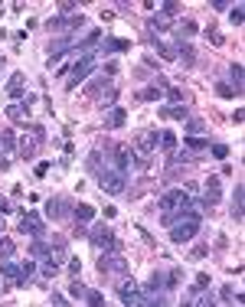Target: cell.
Returning a JSON list of instances; mask_svg holds the SVG:
<instances>
[{"mask_svg": "<svg viewBox=\"0 0 245 307\" xmlns=\"http://www.w3.org/2000/svg\"><path fill=\"white\" fill-rule=\"evenodd\" d=\"M98 271L102 275H128V258H124L121 252H105L102 258H98Z\"/></svg>", "mask_w": 245, "mask_h": 307, "instance_id": "obj_7", "label": "cell"}, {"mask_svg": "<svg viewBox=\"0 0 245 307\" xmlns=\"http://www.w3.org/2000/svg\"><path fill=\"white\" fill-rule=\"evenodd\" d=\"M222 196V186H219V177H209L206 180V190H203V203L206 206H216Z\"/></svg>", "mask_w": 245, "mask_h": 307, "instance_id": "obj_14", "label": "cell"}, {"mask_svg": "<svg viewBox=\"0 0 245 307\" xmlns=\"http://www.w3.org/2000/svg\"><path fill=\"white\" fill-rule=\"evenodd\" d=\"M105 46H111V53H124V49H131L128 39H105Z\"/></svg>", "mask_w": 245, "mask_h": 307, "instance_id": "obj_40", "label": "cell"}, {"mask_svg": "<svg viewBox=\"0 0 245 307\" xmlns=\"http://www.w3.org/2000/svg\"><path fill=\"white\" fill-rule=\"evenodd\" d=\"M200 222H203L200 213H193V209H183V213H180L177 219L170 222V242H177V245L190 242L193 235L200 232Z\"/></svg>", "mask_w": 245, "mask_h": 307, "instance_id": "obj_2", "label": "cell"}, {"mask_svg": "<svg viewBox=\"0 0 245 307\" xmlns=\"http://www.w3.org/2000/svg\"><path fill=\"white\" fill-rule=\"evenodd\" d=\"M10 209H13V206H10V199L0 196V213H10Z\"/></svg>", "mask_w": 245, "mask_h": 307, "instance_id": "obj_48", "label": "cell"}, {"mask_svg": "<svg viewBox=\"0 0 245 307\" xmlns=\"http://www.w3.org/2000/svg\"><path fill=\"white\" fill-rule=\"evenodd\" d=\"M229 20H232L235 26H242L245 23V7L242 4H235V7H229Z\"/></svg>", "mask_w": 245, "mask_h": 307, "instance_id": "obj_32", "label": "cell"}, {"mask_svg": "<svg viewBox=\"0 0 245 307\" xmlns=\"http://www.w3.org/2000/svg\"><path fill=\"white\" fill-rule=\"evenodd\" d=\"M160 118H173V121H186V118H190V111H186V105H170V108H160Z\"/></svg>", "mask_w": 245, "mask_h": 307, "instance_id": "obj_17", "label": "cell"}, {"mask_svg": "<svg viewBox=\"0 0 245 307\" xmlns=\"http://www.w3.org/2000/svg\"><path fill=\"white\" fill-rule=\"evenodd\" d=\"M69 271H72V278L82 275V262H79V258H72V262H69Z\"/></svg>", "mask_w": 245, "mask_h": 307, "instance_id": "obj_44", "label": "cell"}, {"mask_svg": "<svg viewBox=\"0 0 245 307\" xmlns=\"http://www.w3.org/2000/svg\"><path fill=\"white\" fill-rule=\"evenodd\" d=\"M88 242H92V245L98 248V252H115L118 248V242H115V232H111L108 226H95V229H88V235H85Z\"/></svg>", "mask_w": 245, "mask_h": 307, "instance_id": "obj_8", "label": "cell"}, {"mask_svg": "<svg viewBox=\"0 0 245 307\" xmlns=\"http://www.w3.org/2000/svg\"><path fill=\"white\" fill-rule=\"evenodd\" d=\"M72 216H75V222H82V226H85V222H92L95 219V209L92 206H85V203H79L72 209Z\"/></svg>", "mask_w": 245, "mask_h": 307, "instance_id": "obj_23", "label": "cell"}, {"mask_svg": "<svg viewBox=\"0 0 245 307\" xmlns=\"http://www.w3.org/2000/svg\"><path fill=\"white\" fill-rule=\"evenodd\" d=\"M0 232H4V229H0Z\"/></svg>", "mask_w": 245, "mask_h": 307, "instance_id": "obj_50", "label": "cell"}, {"mask_svg": "<svg viewBox=\"0 0 245 307\" xmlns=\"http://www.w3.org/2000/svg\"><path fill=\"white\" fill-rule=\"evenodd\" d=\"M46 216H49V219H62V216H66V203H62L59 196L46 199Z\"/></svg>", "mask_w": 245, "mask_h": 307, "instance_id": "obj_20", "label": "cell"}, {"mask_svg": "<svg viewBox=\"0 0 245 307\" xmlns=\"http://www.w3.org/2000/svg\"><path fill=\"white\" fill-rule=\"evenodd\" d=\"M85 23V17H82V13H75V17H53L46 23V30L49 33H56V36H59V33H69V30H79V26Z\"/></svg>", "mask_w": 245, "mask_h": 307, "instance_id": "obj_9", "label": "cell"}, {"mask_svg": "<svg viewBox=\"0 0 245 307\" xmlns=\"http://www.w3.org/2000/svg\"><path fill=\"white\" fill-rule=\"evenodd\" d=\"M190 199H193V190H190V186H180V190H167L164 196H160V219L170 226V222L177 219L183 209H190Z\"/></svg>", "mask_w": 245, "mask_h": 307, "instance_id": "obj_1", "label": "cell"}, {"mask_svg": "<svg viewBox=\"0 0 245 307\" xmlns=\"http://www.w3.org/2000/svg\"><path fill=\"white\" fill-rule=\"evenodd\" d=\"M180 281H183V271H180V268H173L170 275H164V288H167V291L180 288Z\"/></svg>", "mask_w": 245, "mask_h": 307, "instance_id": "obj_28", "label": "cell"}, {"mask_svg": "<svg viewBox=\"0 0 245 307\" xmlns=\"http://www.w3.org/2000/svg\"><path fill=\"white\" fill-rule=\"evenodd\" d=\"M209 157L226 160V157H229V147H226V144H209Z\"/></svg>", "mask_w": 245, "mask_h": 307, "instance_id": "obj_38", "label": "cell"}, {"mask_svg": "<svg viewBox=\"0 0 245 307\" xmlns=\"http://www.w3.org/2000/svg\"><path fill=\"white\" fill-rule=\"evenodd\" d=\"M7 170H10V160H7V157H0V173H7Z\"/></svg>", "mask_w": 245, "mask_h": 307, "instance_id": "obj_49", "label": "cell"}, {"mask_svg": "<svg viewBox=\"0 0 245 307\" xmlns=\"http://www.w3.org/2000/svg\"><path fill=\"white\" fill-rule=\"evenodd\" d=\"M209 284H213V281H209V275H196V284H193V291H196V288H209Z\"/></svg>", "mask_w": 245, "mask_h": 307, "instance_id": "obj_45", "label": "cell"}, {"mask_svg": "<svg viewBox=\"0 0 245 307\" xmlns=\"http://www.w3.org/2000/svg\"><path fill=\"white\" fill-rule=\"evenodd\" d=\"M20 232H23V235H33V239H43L46 226H43V219H39L36 213H26L23 219H20Z\"/></svg>", "mask_w": 245, "mask_h": 307, "instance_id": "obj_10", "label": "cell"}, {"mask_svg": "<svg viewBox=\"0 0 245 307\" xmlns=\"http://www.w3.org/2000/svg\"><path fill=\"white\" fill-rule=\"evenodd\" d=\"M85 304H92V307H102L105 304V294L102 291H85V297H82Z\"/></svg>", "mask_w": 245, "mask_h": 307, "instance_id": "obj_37", "label": "cell"}, {"mask_svg": "<svg viewBox=\"0 0 245 307\" xmlns=\"http://www.w3.org/2000/svg\"><path fill=\"white\" fill-rule=\"evenodd\" d=\"M124 121H128V111H124V108H111L108 118H105L108 128H124Z\"/></svg>", "mask_w": 245, "mask_h": 307, "instance_id": "obj_18", "label": "cell"}, {"mask_svg": "<svg viewBox=\"0 0 245 307\" xmlns=\"http://www.w3.org/2000/svg\"><path fill=\"white\" fill-rule=\"evenodd\" d=\"M26 115H30V108H26L23 101L20 105H7V118H26Z\"/></svg>", "mask_w": 245, "mask_h": 307, "instance_id": "obj_34", "label": "cell"}, {"mask_svg": "<svg viewBox=\"0 0 245 307\" xmlns=\"http://www.w3.org/2000/svg\"><path fill=\"white\" fill-rule=\"evenodd\" d=\"M69 294H72V297H79V301H82V297H85V284H82L79 278H75V281L69 284Z\"/></svg>", "mask_w": 245, "mask_h": 307, "instance_id": "obj_41", "label": "cell"}, {"mask_svg": "<svg viewBox=\"0 0 245 307\" xmlns=\"http://www.w3.org/2000/svg\"><path fill=\"white\" fill-rule=\"evenodd\" d=\"M196 30H200V26H196L193 20H183V23L177 26V46H180V43H186V39H190Z\"/></svg>", "mask_w": 245, "mask_h": 307, "instance_id": "obj_21", "label": "cell"}, {"mask_svg": "<svg viewBox=\"0 0 245 307\" xmlns=\"http://www.w3.org/2000/svg\"><path fill=\"white\" fill-rule=\"evenodd\" d=\"M203 131H206V124H203L200 118H186V128H183V134L196 137V134H203Z\"/></svg>", "mask_w": 245, "mask_h": 307, "instance_id": "obj_29", "label": "cell"}, {"mask_svg": "<svg viewBox=\"0 0 245 307\" xmlns=\"http://www.w3.org/2000/svg\"><path fill=\"white\" fill-rule=\"evenodd\" d=\"M206 36L213 39V43H222V33H219V30H213V26H209V30H206Z\"/></svg>", "mask_w": 245, "mask_h": 307, "instance_id": "obj_47", "label": "cell"}, {"mask_svg": "<svg viewBox=\"0 0 245 307\" xmlns=\"http://www.w3.org/2000/svg\"><path fill=\"white\" fill-rule=\"evenodd\" d=\"M160 147L167 154H173L177 150V134H173V131H164V134H160Z\"/></svg>", "mask_w": 245, "mask_h": 307, "instance_id": "obj_31", "label": "cell"}, {"mask_svg": "<svg viewBox=\"0 0 245 307\" xmlns=\"http://www.w3.org/2000/svg\"><path fill=\"white\" fill-rule=\"evenodd\" d=\"M232 216L235 222H242V183H235V193H232Z\"/></svg>", "mask_w": 245, "mask_h": 307, "instance_id": "obj_27", "label": "cell"}, {"mask_svg": "<svg viewBox=\"0 0 245 307\" xmlns=\"http://www.w3.org/2000/svg\"><path fill=\"white\" fill-rule=\"evenodd\" d=\"M17 255V245H13V239H0V258H13Z\"/></svg>", "mask_w": 245, "mask_h": 307, "instance_id": "obj_36", "label": "cell"}, {"mask_svg": "<svg viewBox=\"0 0 245 307\" xmlns=\"http://www.w3.org/2000/svg\"><path fill=\"white\" fill-rule=\"evenodd\" d=\"M167 98L170 101H183V92H180V88H167Z\"/></svg>", "mask_w": 245, "mask_h": 307, "instance_id": "obj_46", "label": "cell"}, {"mask_svg": "<svg viewBox=\"0 0 245 307\" xmlns=\"http://www.w3.org/2000/svg\"><path fill=\"white\" fill-rule=\"evenodd\" d=\"M62 271V262L59 258H49V262H43V278H56Z\"/></svg>", "mask_w": 245, "mask_h": 307, "instance_id": "obj_30", "label": "cell"}, {"mask_svg": "<svg viewBox=\"0 0 245 307\" xmlns=\"http://www.w3.org/2000/svg\"><path fill=\"white\" fill-rule=\"evenodd\" d=\"M0 275H4L7 288H20V265L13 262V258H4V262H0Z\"/></svg>", "mask_w": 245, "mask_h": 307, "instance_id": "obj_11", "label": "cell"}, {"mask_svg": "<svg viewBox=\"0 0 245 307\" xmlns=\"http://www.w3.org/2000/svg\"><path fill=\"white\" fill-rule=\"evenodd\" d=\"M49 252H53V245H46V242H33L30 245V258H43Z\"/></svg>", "mask_w": 245, "mask_h": 307, "instance_id": "obj_33", "label": "cell"}, {"mask_svg": "<svg viewBox=\"0 0 245 307\" xmlns=\"http://www.w3.org/2000/svg\"><path fill=\"white\" fill-rule=\"evenodd\" d=\"M98 186H102V193H111V196H118V193H124V186H128V173L115 170V167H105V170H98Z\"/></svg>", "mask_w": 245, "mask_h": 307, "instance_id": "obj_3", "label": "cell"}, {"mask_svg": "<svg viewBox=\"0 0 245 307\" xmlns=\"http://www.w3.org/2000/svg\"><path fill=\"white\" fill-rule=\"evenodd\" d=\"M134 167V147H115V170L128 173Z\"/></svg>", "mask_w": 245, "mask_h": 307, "instance_id": "obj_12", "label": "cell"}, {"mask_svg": "<svg viewBox=\"0 0 245 307\" xmlns=\"http://www.w3.org/2000/svg\"><path fill=\"white\" fill-rule=\"evenodd\" d=\"M17 150V134H13V131H0V154H13Z\"/></svg>", "mask_w": 245, "mask_h": 307, "instance_id": "obj_19", "label": "cell"}, {"mask_svg": "<svg viewBox=\"0 0 245 307\" xmlns=\"http://www.w3.org/2000/svg\"><path fill=\"white\" fill-rule=\"evenodd\" d=\"M95 66H98V59H95V53H85V56H82V59H79V62H75V66H72V69H69V75H72V79H69V82H66V88H75V85H79V82H85V79H88V75H92V72H95Z\"/></svg>", "mask_w": 245, "mask_h": 307, "instance_id": "obj_5", "label": "cell"}, {"mask_svg": "<svg viewBox=\"0 0 245 307\" xmlns=\"http://www.w3.org/2000/svg\"><path fill=\"white\" fill-rule=\"evenodd\" d=\"M33 275H36V265H33L30 258H26V262H20V288H26V281H30Z\"/></svg>", "mask_w": 245, "mask_h": 307, "instance_id": "obj_26", "label": "cell"}, {"mask_svg": "<svg viewBox=\"0 0 245 307\" xmlns=\"http://www.w3.org/2000/svg\"><path fill=\"white\" fill-rule=\"evenodd\" d=\"M219 297H222V304H232V301H235V304H242V294H235V291L229 288V284L222 288V294H219Z\"/></svg>", "mask_w": 245, "mask_h": 307, "instance_id": "obj_39", "label": "cell"}, {"mask_svg": "<svg viewBox=\"0 0 245 307\" xmlns=\"http://www.w3.org/2000/svg\"><path fill=\"white\" fill-rule=\"evenodd\" d=\"M206 255H209V245H196L190 258H196V262H200V258H206Z\"/></svg>", "mask_w": 245, "mask_h": 307, "instance_id": "obj_43", "label": "cell"}, {"mask_svg": "<svg viewBox=\"0 0 245 307\" xmlns=\"http://www.w3.org/2000/svg\"><path fill=\"white\" fill-rule=\"evenodd\" d=\"M183 147H186V150L203 154V150H209V141H203V137H190V134H183Z\"/></svg>", "mask_w": 245, "mask_h": 307, "instance_id": "obj_24", "label": "cell"}, {"mask_svg": "<svg viewBox=\"0 0 245 307\" xmlns=\"http://www.w3.org/2000/svg\"><path fill=\"white\" fill-rule=\"evenodd\" d=\"M147 26H151V30H157V33H167L173 23H170V17H164V13H154V17L147 20Z\"/></svg>", "mask_w": 245, "mask_h": 307, "instance_id": "obj_22", "label": "cell"}, {"mask_svg": "<svg viewBox=\"0 0 245 307\" xmlns=\"http://www.w3.org/2000/svg\"><path fill=\"white\" fill-rule=\"evenodd\" d=\"M69 49H75L72 36H59V39H49V59H59V56H62V53H69Z\"/></svg>", "mask_w": 245, "mask_h": 307, "instance_id": "obj_15", "label": "cell"}, {"mask_svg": "<svg viewBox=\"0 0 245 307\" xmlns=\"http://www.w3.org/2000/svg\"><path fill=\"white\" fill-rule=\"evenodd\" d=\"M43 141H46V131L39 128V124H30V137L23 134V137L17 141V150H20V157H23V160H33Z\"/></svg>", "mask_w": 245, "mask_h": 307, "instance_id": "obj_4", "label": "cell"}, {"mask_svg": "<svg viewBox=\"0 0 245 307\" xmlns=\"http://www.w3.org/2000/svg\"><path fill=\"white\" fill-rule=\"evenodd\" d=\"M23 88H26V75L23 72H13L10 82H7V95H10L13 101H23Z\"/></svg>", "mask_w": 245, "mask_h": 307, "instance_id": "obj_13", "label": "cell"}, {"mask_svg": "<svg viewBox=\"0 0 245 307\" xmlns=\"http://www.w3.org/2000/svg\"><path fill=\"white\" fill-rule=\"evenodd\" d=\"M118 297H121L124 307H144V294H141V288L134 284V278L121 275V281H118Z\"/></svg>", "mask_w": 245, "mask_h": 307, "instance_id": "obj_6", "label": "cell"}, {"mask_svg": "<svg viewBox=\"0 0 245 307\" xmlns=\"http://www.w3.org/2000/svg\"><path fill=\"white\" fill-rule=\"evenodd\" d=\"M190 304H193V307H213L216 297H213V291H209V288H196L193 297H190Z\"/></svg>", "mask_w": 245, "mask_h": 307, "instance_id": "obj_16", "label": "cell"}, {"mask_svg": "<svg viewBox=\"0 0 245 307\" xmlns=\"http://www.w3.org/2000/svg\"><path fill=\"white\" fill-rule=\"evenodd\" d=\"M216 92H219L222 98H235V92H232V88L226 85V82H219V85H216Z\"/></svg>", "mask_w": 245, "mask_h": 307, "instance_id": "obj_42", "label": "cell"}, {"mask_svg": "<svg viewBox=\"0 0 245 307\" xmlns=\"http://www.w3.org/2000/svg\"><path fill=\"white\" fill-rule=\"evenodd\" d=\"M229 82H232L229 88H232L235 95H242V66H239V62H235V66L229 69Z\"/></svg>", "mask_w": 245, "mask_h": 307, "instance_id": "obj_25", "label": "cell"}, {"mask_svg": "<svg viewBox=\"0 0 245 307\" xmlns=\"http://www.w3.org/2000/svg\"><path fill=\"white\" fill-rule=\"evenodd\" d=\"M160 98H164V92H160L157 85H154V88H147V92H141V95H137V101H160Z\"/></svg>", "mask_w": 245, "mask_h": 307, "instance_id": "obj_35", "label": "cell"}]
</instances>
